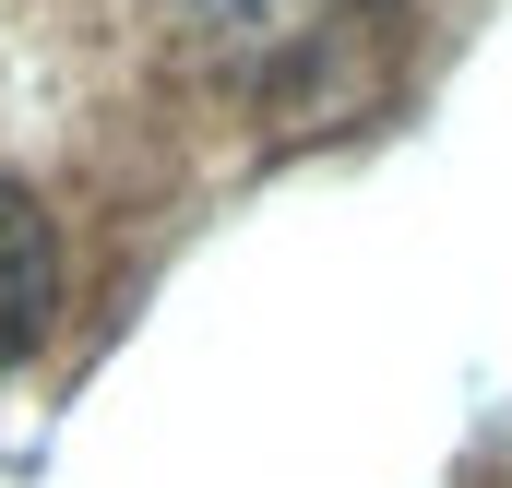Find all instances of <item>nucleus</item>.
Instances as JSON below:
<instances>
[{"label": "nucleus", "instance_id": "obj_2", "mask_svg": "<svg viewBox=\"0 0 512 488\" xmlns=\"http://www.w3.org/2000/svg\"><path fill=\"white\" fill-rule=\"evenodd\" d=\"M36 322H48V227L24 191H0V369L24 358Z\"/></svg>", "mask_w": 512, "mask_h": 488}, {"label": "nucleus", "instance_id": "obj_1", "mask_svg": "<svg viewBox=\"0 0 512 488\" xmlns=\"http://www.w3.org/2000/svg\"><path fill=\"white\" fill-rule=\"evenodd\" d=\"M393 24V0H191V36L227 84L251 96H310L346 84V48H370Z\"/></svg>", "mask_w": 512, "mask_h": 488}]
</instances>
